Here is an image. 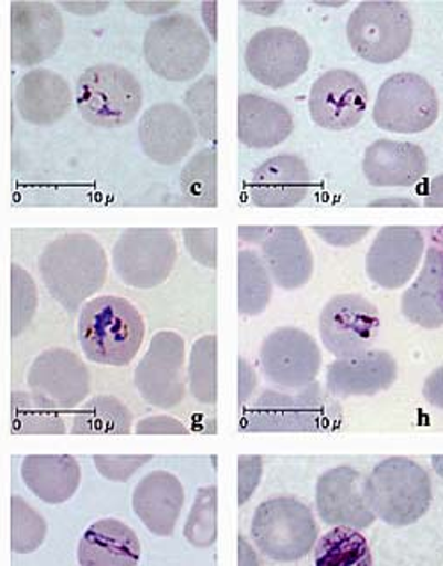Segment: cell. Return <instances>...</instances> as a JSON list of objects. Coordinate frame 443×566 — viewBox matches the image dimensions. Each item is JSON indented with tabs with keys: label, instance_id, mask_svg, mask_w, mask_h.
Instances as JSON below:
<instances>
[{
	"label": "cell",
	"instance_id": "4",
	"mask_svg": "<svg viewBox=\"0 0 443 566\" xmlns=\"http://www.w3.org/2000/svg\"><path fill=\"white\" fill-rule=\"evenodd\" d=\"M144 59L158 77L189 82L210 61L211 45L204 29L190 14L175 13L157 20L144 34Z\"/></svg>",
	"mask_w": 443,
	"mask_h": 566
},
{
	"label": "cell",
	"instance_id": "25",
	"mask_svg": "<svg viewBox=\"0 0 443 566\" xmlns=\"http://www.w3.org/2000/svg\"><path fill=\"white\" fill-rule=\"evenodd\" d=\"M362 171L375 187H413L428 172V157L421 146L381 139L363 155Z\"/></svg>",
	"mask_w": 443,
	"mask_h": 566
},
{
	"label": "cell",
	"instance_id": "22",
	"mask_svg": "<svg viewBox=\"0 0 443 566\" xmlns=\"http://www.w3.org/2000/svg\"><path fill=\"white\" fill-rule=\"evenodd\" d=\"M264 266L278 289L298 290L309 283L314 274V256L300 228H272L261 242Z\"/></svg>",
	"mask_w": 443,
	"mask_h": 566
},
{
	"label": "cell",
	"instance_id": "14",
	"mask_svg": "<svg viewBox=\"0 0 443 566\" xmlns=\"http://www.w3.org/2000/svg\"><path fill=\"white\" fill-rule=\"evenodd\" d=\"M135 386L158 409H175L184 398V339L172 331L155 334L135 369Z\"/></svg>",
	"mask_w": 443,
	"mask_h": 566
},
{
	"label": "cell",
	"instance_id": "37",
	"mask_svg": "<svg viewBox=\"0 0 443 566\" xmlns=\"http://www.w3.org/2000/svg\"><path fill=\"white\" fill-rule=\"evenodd\" d=\"M46 536V522L20 495L11 500V548L13 553H34Z\"/></svg>",
	"mask_w": 443,
	"mask_h": 566
},
{
	"label": "cell",
	"instance_id": "31",
	"mask_svg": "<svg viewBox=\"0 0 443 566\" xmlns=\"http://www.w3.org/2000/svg\"><path fill=\"white\" fill-rule=\"evenodd\" d=\"M272 301V279L255 251L238 252V313L257 316Z\"/></svg>",
	"mask_w": 443,
	"mask_h": 566
},
{
	"label": "cell",
	"instance_id": "6",
	"mask_svg": "<svg viewBox=\"0 0 443 566\" xmlns=\"http://www.w3.org/2000/svg\"><path fill=\"white\" fill-rule=\"evenodd\" d=\"M346 34L355 54L363 61L394 63L412 45V14L403 2L366 0L349 14Z\"/></svg>",
	"mask_w": 443,
	"mask_h": 566
},
{
	"label": "cell",
	"instance_id": "46",
	"mask_svg": "<svg viewBox=\"0 0 443 566\" xmlns=\"http://www.w3.org/2000/svg\"><path fill=\"white\" fill-rule=\"evenodd\" d=\"M257 386V377H255L254 369L249 365V360H238V403L245 405L254 392Z\"/></svg>",
	"mask_w": 443,
	"mask_h": 566
},
{
	"label": "cell",
	"instance_id": "45",
	"mask_svg": "<svg viewBox=\"0 0 443 566\" xmlns=\"http://www.w3.org/2000/svg\"><path fill=\"white\" fill-rule=\"evenodd\" d=\"M135 432L139 436H184L187 428L183 422L178 419L169 418V416H152V418L143 419L135 427Z\"/></svg>",
	"mask_w": 443,
	"mask_h": 566
},
{
	"label": "cell",
	"instance_id": "19",
	"mask_svg": "<svg viewBox=\"0 0 443 566\" xmlns=\"http://www.w3.org/2000/svg\"><path fill=\"white\" fill-rule=\"evenodd\" d=\"M28 382L31 392L50 401L55 409H75L91 392L89 369L66 348L43 352L32 363Z\"/></svg>",
	"mask_w": 443,
	"mask_h": 566
},
{
	"label": "cell",
	"instance_id": "17",
	"mask_svg": "<svg viewBox=\"0 0 443 566\" xmlns=\"http://www.w3.org/2000/svg\"><path fill=\"white\" fill-rule=\"evenodd\" d=\"M425 239L415 226H387L369 249L366 272L386 290L403 289L421 265Z\"/></svg>",
	"mask_w": 443,
	"mask_h": 566
},
{
	"label": "cell",
	"instance_id": "3",
	"mask_svg": "<svg viewBox=\"0 0 443 566\" xmlns=\"http://www.w3.org/2000/svg\"><path fill=\"white\" fill-rule=\"evenodd\" d=\"M363 495L375 517L389 526H412L433 503V485L425 469L407 457L378 463L363 481Z\"/></svg>",
	"mask_w": 443,
	"mask_h": 566
},
{
	"label": "cell",
	"instance_id": "12",
	"mask_svg": "<svg viewBox=\"0 0 443 566\" xmlns=\"http://www.w3.org/2000/svg\"><path fill=\"white\" fill-rule=\"evenodd\" d=\"M380 328L378 307L355 293L331 298L319 316L323 345L337 359H351L371 350Z\"/></svg>",
	"mask_w": 443,
	"mask_h": 566
},
{
	"label": "cell",
	"instance_id": "13",
	"mask_svg": "<svg viewBox=\"0 0 443 566\" xmlns=\"http://www.w3.org/2000/svg\"><path fill=\"white\" fill-rule=\"evenodd\" d=\"M266 380L284 389L310 386L321 369V350L302 328L281 327L264 337L260 352Z\"/></svg>",
	"mask_w": 443,
	"mask_h": 566
},
{
	"label": "cell",
	"instance_id": "2",
	"mask_svg": "<svg viewBox=\"0 0 443 566\" xmlns=\"http://www.w3.org/2000/svg\"><path fill=\"white\" fill-rule=\"evenodd\" d=\"M146 325L130 301L122 297L93 298L78 318V339L91 363L123 368L130 365L143 346Z\"/></svg>",
	"mask_w": 443,
	"mask_h": 566
},
{
	"label": "cell",
	"instance_id": "43",
	"mask_svg": "<svg viewBox=\"0 0 443 566\" xmlns=\"http://www.w3.org/2000/svg\"><path fill=\"white\" fill-rule=\"evenodd\" d=\"M263 476V459L254 454H243L238 459V504L242 506L251 500Z\"/></svg>",
	"mask_w": 443,
	"mask_h": 566
},
{
	"label": "cell",
	"instance_id": "29",
	"mask_svg": "<svg viewBox=\"0 0 443 566\" xmlns=\"http://www.w3.org/2000/svg\"><path fill=\"white\" fill-rule=\"evenodd\" d=\"M25 485L41 501L49 504L66 503L81 485V465L67 454H31L22 463Z\"/></svg>",
	"mask_w": 443,
	"mask_h": 566
},
{
	"label": "cell",
	"instance_id": "24",
	"mask_svg": "<svg viewBox=\"0 0 443 566\" xmlns=\"http://www.w3.org/2000/svg\"><path fill=\"white\" fill-rule=\"evenodd\" d=\"M14 102L25 122L36 126H52L61 122L72 107V90L63 75L40 67L20 78Z\"/></svg>",
	"mask_w": 443,
	"mask_h": 566
},
{
	"label": "cell",
	"instance_id": "9",
	"mask_svg": "<svg viewBox=\"0 0 443 566\" xmlns=\"http://www.w3.org/2000/svg\"><path fill=\"white\" fill-rule=\"evenodd\" d=\"M440 102L430 82L416 73H398L383 82L372 108L378 128L421 134L439 119Z\"/></svg>",
	"mask_w": 443,
	"mask_h": 566
},
{
	"label": "cell",
	"instance_id": "51",
	"mask_svg": "<svg viewBox=\"0 0 443 566\" xmlns=\"http://www.w3.org/2000/svg\"><path fill=\"white\" fill-rule=\"evenodd\" d=\"M238 565L240 566H260L254 548L246 542L243 536L238 538Z\"/></svg>",
	"mask_w": 443,
	"mask_h": 566
},
{
	"label": "cell",
	"instance_id": "34",
	"mask_svg": "<svg viewBox=\"0 0 443 566\" xmlns=\"http://www.w3.org/2000/svg\"><path fill=\"white\" fill-rule=\"evenodd\" d=\"M13 433H66L61 413L54 405L34 392H13Z\"/></svg>",
	"mask_w": 443,
	"mask_h": 566
},
{
	"label": "cell",
	"instance_id": "7",
	"mask_svg": "<svg viewBox=\"0 0 443 566\" xmlns=\"http://www.w3.org/2000/svg\"><path fill=\"white\" fill-rule=\"evenodd\" d=\"M255 547L278 563L298 562L313 551L318 524L307 504L295 497H274L255 509L251 526Z\"/></svg>",
	"mask_w": 443,
	"mask_h": 566
},
{
	"label": "cell",
	"instance_id": "11",
	"mask_svg": "<svg viewBox=\"0 0 443 566\" xmlns=\"http://www.w3.org/2000/svg\"><path fill=\"white\" fill-rule=\"evenodd\" d=\"M310 46L293 29L268 28L255 32L245 49L246 70L270 90H284L304 77Z\"/></svg>",
	"mask_w": 443,
	"mask_h": 566
},
{
	"label": "cell",
	"instance_id": "27",
	"mask_svg": "<svg viewBox=\"0 0 443 566\" xmlns=\"http://www.w3.org/2000/svg\"><path fill=\"white\" fill-rule=\"evenodd\" d=\"M293 116L283 104L245 93L238 98V140L246 148L270 149L292 135Z\"/></svg>",
	"mask_w": 443,
	"mask_h": 566
},
{
	"label": "cell",
	"instance_id": "5",
	"mask_svg": "<svg viewBox=\"0 0 443 566\" xmlns=\"http://www.w3.org/2000/svg\"><path fill=\"white\" fill-rule=\"evenodd\" d=\"M143 102L140 82L130 70L117 64L87 67L76 82V107L85 122L99 128L130 125Z\"/></svg>",
	"mask_w": 443,
	"mask_h": 566
},
{
	"label": "cell",
	"instance_id": "30",
	"mask_svg": "<svg viewBox=\"0 0 443 566\" xmlns=\"http://www.w3.org/2000/svg\"><path fill=\"white\" fill-rule=\"evenodd\" d=\"M401 310L412 324L422 328H442L443 325V254L442 249L431 248L424 269L412 289L404 292Z\"/></svg>",
	"mask_w": 443,
	"mask_h": 566
},
{
	"label": "cell",
	"instance_id": "36",
	"mask_svg": "<svg viewBox=\"0 0 443 566\" xmlns=\"http://www.w3.org/2000/svg\"><path fill=\"white\" fill-rule=\"evenodd\" d=\"M190 392L204 405L217 403V336L193 343L189 365Z\"/></svg>",
	"mask_w": 443,
	"mask_h": 566
},
{
	"label": "cell",
	"instance_id": "42",
	"mask_svg": "<svg viewBox=\"0 0 443 566\" xmlns=\"http://www.w3.org/2000/svg\"><path fill=\"white\" fill-rule=\"evenodd\" d=\"M217 228H189L183 231L190 256L207 269H217Z\"/></svg>",
	"mask_w": 443,
	"mask_h": 566
},
{
	"label": "cell",
	"instance_id": "50",
	"mask_svg": "<svg viewBox=\"0 0 443 566\" xmlns=\"http://www.w3.org/2000/svg\"><path fill=\"white\" fill-rule=\"evenodd\" d=\"M270 230L272 228H266V226H255V228L254 226H240L238 234H240V240H243V242H263L268 237Z\"/></svg>",
	"mask_w": 443,
	"mask_h": 566
},
{
	"label": "cell",
	"instance_id": "47",
	"mask_svg": "<svg viewBox=\"0 0 443 566\" xmlns=\"http://www.w3.org/2000/svg\"><path fill=\"white\" fill-rule=\"evenodd\" d=\"M64 10L81 17H93V14L104 13L110 2H61Z\"/></svg>",
	"mask_w": 443,
	"mask_h": 566
},
{
	"label": "cell",
	"instance_id": "15",
	"mask_svg": "<svg viewBox=\"0 0 443 566\" xmlns=\"http://www.w3.org/2000/svg\"><path fill=\"white\" fill-rule=\"evenodd\" d=\"M64 20L57 6L43 0L11 4V61L31 67L43 63L63 45Z\"/></svg>",
	"mask_w": 443,
	"mask_h": 566
},
{
	"label": "cell",
	"instance_id": "23",
	"mask_svg": "<svg viewBox=\"0 0 443 566\" xmlns=\"http://www.w3.org/2000/svg\"><path fill=\"white\" fill-rule=\"evenodd\" d=\"M398 363L389 352L369 350L351 359H337L328 366L327 387L337 398L375 396L398 380Z\"/></svg>",
	"mask_w": 443,
	"mask_h": 566
},
{
	"label": "cell",
	"instance_id": "21",
	"mask_svg": "<svg viewBox=\"0 0 443 566\" xmlns=\"http://www.w3.org/2000/svg\"><path fill=\"white\" fill-rule=\"evenodd\" d=\"M310 190L307 164L296 155H278L255 169L249 196L255 207H298Z\"/></svg>",
	"mask_w": 443,
	"mask_h": 566
},
{
	"label": "cell",
	"instance_id": "18",
	"mask_svg": "<svg viewBox=\"0 0 443 566\" xmlns=\"http://www.w3.org/2000/svg\"><path fill=\"white\" fill-rule=\"evenodd\" d=\"M362 472L349 465L330 469L316 483V509L325 524L349 530H368L377 517L363 495Z\"/></svg>",
	"mask_w": 443,
	"mask_h": 566
},
{
	"label": "cell",
	"instance_id": "54",
	"mask_svg": "<svg viewBox=\"0 0 443 566\" xmlns=\"http://www.w3.org/2000/svg\"><path fill=\"white\" fill-rule=\"evenodd\" d=\"M371 207L416 208L419 202L408 198H386L371 202Z\"/></svg>",
	"mask_w": 443,
	"mask_h": 566
},
{
	"label": "cell",
	"instance_id": "26",
	"mask_svg": "<svg viewBox=\"0 0 443 566\" xmlns=\"http://www.w3.org/2000/svg\"><path fill=\"white\" fill-rule=\"evenodd\" d=\"M183 504V485L167 471L149 472L134 490L135 513L152 535H172Z\"/></svg>",
	"mask_w": 443,
	"mask_h": 566
},
{
	"label": "cell",
	"instance_id": "8",
	"mask_svg": "<svg viewBox=\"0 0 443 566\" xmlns=\"http://www.w3.org/2000/svg\"><path fill=\"white\" fill-rule=\"evenodd\" d=\"M336 407L318 384L304 387L300 395L266 391L246 412L243 432H319L336 418Z\"/></svg>",
	"mask_w": 443,
	"mask_h": 566
},
{
	"label": "cell",
	"instance_id": "44",
	"mask_svg": "<svg viewBox=\"0 0 443 566\" xmlns=\"http://www.w3.org/2000/svg\"><path fill=\"white\" fill-rule=\"evenodd\" d=\"M313 231L328 245L351 248L371 233V226H313Z\"/></svg>",
	"mask_w": 443,
	"mask_h": 566
},
{
	"label": "cell",
	"instance_id": "39",
	"mask_svg": "<svg viewBox=\"0 0 443 566\" xmlns=\"http://www.w3.org/2000/svg\"><path fill=\"white\" fill-rule=\"evenodd\" d=\"M184 538L193 547L207 548L217 542V486H204L196 495L192 512L184 526Z\"/></svg>",
	"mask_w": 443,
	"mask_h": 566
},
{
	"label": "cell",
	"instance_id": "1",
	"mask_svg": "<svg viewBox=\"0 0 443 566\" xmlns=\"http://www.w3.org/2000/svg\"><path fill=\"white\" fill-rule=\"evenodd\" d=\"M38 266L50 295L73 313L102 290L107 279L108 260L95 237L67 233L46 245Z\"/></svg>",
	"mask_w": 443,
	"mask_h": 566
},
{
	"label": "cell",
	"instance_id": "10",
	"mask_svg": "<svg viewBox=\"0 0 443 566\" xmlns=\"http://www.w3.org/2000/svg\"><path fill=\"white\" fill-rule=\"evenodd\" d=\"M114 269L131 289H157L166 283L178 260L175 237L160 228H131L113 251Z\"/></svg>",
	"mask_w": 443,
	"mask_h": 566
},
{
	"label": "cell",
	"instance_id": "52",
	"mask_svg": "<svg viewBox=\"0 0 443 566\" xmlns=\"http://www.w3.org/2000/svg\"><path fill=\"white\" fill-rule=\"evenodd\" d=\"M442 184L443 176H436L430 185V192H428V198H425V207L430 208H442L443 199H442Z\"/></svg>",
	"mask_w": 443,
	"mask_h": 566
},
{
	"label": "cell",
	"instance_id": "32",
	"mask_svg": "<svg viewBox=\"0 0 443 566\" xmlns=\"http://www.w3.org/2000/svg\"><path fill=\"white\" fill-rule=\"evenodd\" d=\"M131 412L114 396H96L84 405L73 419L72 433L75 436H99L130 433Z\"/></svg>",
	"mask_w": 443,
	"mask_h": 566
},
{
	"label": "cell",
	"instance_id": "33",
	"mask_svg": "<svg viewBox=\"0 0 443 566\" xmlns=\"http://www.w3.org/2000/svg\"><path fill=\"white\" fill-rule=\"evenodd\" d=\"M316 566H372L366 536L349 527H334L319 538L314 551Z\"/></svg>",
	"mask_w": 443,
	"mask_h": 566
},
{
	"label": "cell",
	"instance_id": "16",
	"mask_svg": "<svg viewBox=\"0 0 443 566\" xmlns=\"http://www.w3.org/2000/svg\"><path fill=\"white\" fill-rule=\"evenodd\" d=\"M368 104L366 82L348 70L323 73L310 90V117L325 130L342 132L359 125Z\"/></svg>",
	"mask_w": 443,
	"mask_h": 566
},
{
	"label": "cell",
	"instance_id": "48",
	"mask_svg": "<svg viewBox=\"0 0 443 566\" xmlns=\"http://www.w3.org/2000/svg\"><path fill=\"white\" fill-rule=\"evenodd\" d=\"M424 396L436 409H442V366L425 382Z\"/></svg>",
	"mask_w": 443,
	"mask_h": 566
},
{
	"label": "cell",
	"instance_id": "55",
	"mask_svg": "<svg viewBox=\"0 0 443 566\" xmlns=\"http://www.w3.org/2000/svg\"><path fill=\"white\" fill-rule=\"evenodd\" d=\"M211 11H208L207 2L202 4V17L207 20L208 31L213 34V40H217V2H211Z\"/></svg>",
	"mask_w": 443,
	"mask_h": 566
},
{
	"label": "cell",
	"instance_id": "49",
	"mask_svg": "<svg viewBox=\"0 0 443 566\" xmlns=\"http://www.w3.org/2000/svg\"><path fill=\"white\" fill-rule=\"evenodd\" d=\"M178 2H126V8L137 11L139 14H161L175 10Z\"/></svg>",
	"mask_w": 443,
	"mask_h": 566
},
{
	"label": "cell",
	"instance_id": "41",
	"mask_svg": "<svg viewBox=\"0 0 443 566\" xmlns=\"http://www.w3.org/2000/svg\"><path fill=\"white\" fill-rule=\"evenodd\" d=\"M93 460L102 476L123 483L130 480L143 465L151 462L152 457L151 454H116V457L96 454Z\"/></svg>",
	"mask_w": 443,
	"mask_h": 566
},
{
	"label": "cell",
	"instance_id": "53",
	"mask_svg": "<svg viewBox=\"0 0 443 566\" xmlns=\"http://www.w3.org/2000/svg\"><path fill=\"white\" fill-rule=\"evenodd\" d=\"M281 6L283 2H243V8H249L254 13L264 14V17L274 14Z\"/></svg>",
	"mask_w": 443,
	"mask_h": 566
},
{
	"label": "cell",
	"instance_id": "20",
	"mask_svg": "<svg viewBox=\"0 0 443 566\" xmlns=\"http://www.w3.org/2000/svg\"><path fill=\"white\" fill-rule=\"evenodd\" d=\"M139 139L144 154L152 163L172 166L192 151L198 140V128L183 107L164 102L144 113Z\"/></svg>",
	"mask_w": 443,
	"mask_h": 566
},
{
	"label": "cell",
	"instance_id": "28",
	"mask_svg": "<svg viewBox=\"0 0 443 566\" xmlns=\"http://www.w3.org/2000/svg\"><path fill=\"white\" fill-rule=\"evenodd\" d=\"M140 554L139 536L117 518L95 522L78 544L81 566H137Z\"/></svg>",
	"mask_w": 443,
	"mask_h": 566
},
{
	"label": "cell",
	"instance_id": "40",
	"mask_svg": "<svg viewBox=\"0 0 443 566\" xmlns=\"http://www.w3.org/2000/svg\"><path fill=\"white\" fill-rule=\"evenodd\" d=\"M38 310L34 279L20 265H11V334L13 337L29 327Z\"/></svg>",
	"mask_w": 443,
	"mask_h": 566
},
{
	"label": "cell",
	"instance_id": "35",
	"mask_svg": "<svg viewBox=\"0 0 443 566\" xmlns=\"http://www.w3.org/2000/svg\"><path fill=\"white\" fill-rule=\"evenodd\" d=\"M181 190L192 207L215 208L217 199V149L204 148L190 158L181 172Z\"/></svg>",
	"mask_w": 443,
	"mask_h": 566
},
{
	"label": "cell",
	"instance_id": "38",
	"mask_svg": "<svg viewBox=\"0 0 443 566\" xmlns=\"http://www.w3.org/2000/svg\"><path fill=\"white\" fill-rule=\"evenodd\" d=\"M193 125L199 134L210 143L217 140V77L204 75L189 87L184 95Z\"/></svg>",
	"mask_w": 443,
	"mask_h": 566
}]
</instances>
